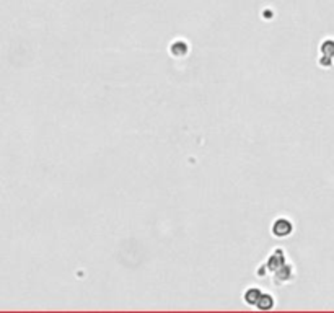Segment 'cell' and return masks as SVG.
Returning <instances> with one entry per match:
<instances>
[{"label":"cell","instance_id":"7a4b0ae2","mask_svg":"<svg viewBox=\"0 0 334 313\" xmlns=\"http://www.w3.org/2000/svg\"><path fill=\"white\" fill-rule=\"evenodd\" d=\"M272 305H274V298L271 295H269V294H261L258 303H256V307L261 308V310H269V308H272Z\"/></svg>","mask_w":334,"mask_h":313},{"label":"cell","instance_id":"6da1fadb","mask_svg":"<svg viewBox=\"0 0 334 313\" xmlns=\"http://www.w3.org/2000/svg\"><path fill=\"white\" fill-rule=\"evenodd\" d=\"M272 232L275 237H287V235L292 232V224H290L287 219H279L274 222Z\"/></svg>","mask_w":334,"mask_h":313},{"label":"cell","instance_id":"3957f363","mask_svg":"<svg viewBox=\"0 0 334 313\" xmlns=\"http://www.w3.org/2000/svg\"><path fill=\"white\" fill-rule=\"evenodd\" d=\"M259 297H261V290L256 289V287H251V289L246 290L245 300H246L248 303H251V305H256V303H258V300H259Z\"/></svg>","mask_w":334,"mask_h":313},{"label":"cell","instance_id":"277c9868","mask_svg":"<svg viewBox=\"0 0 334 313\" xmlns=\"http://www.w3.org/2000/svg\"><path fill=\"white\" fill-rule=\"evenodd\" d=\"M321 51H323L324 56H332L331 51H334V42L332 41H326L324 44L321 46Z\"/></svg>","mask_w":334,"mask_h":313}]
</instances>
